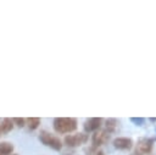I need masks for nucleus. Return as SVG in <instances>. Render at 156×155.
Here are the masks:
<instances>
[{"label": "nucleus", "instance_id": "nucleus-16", "mask_svg": "<svg viewBox=\"0 0 156 155\" xmlns=\"http://www.w3.org/2000/svg\"><path fill=\"white\" fill-rule=\"evenodd\" d=\"M0 135H1V131H0Z\"/></svg>", "mask_w": 156, "mask_h": 155}, {"label": "nucleus", "instance_id": "nucleus-5", "mask_svg": "<svg viewBox=\"0 0 156 155\" xmlns=\"http://www.w3.org/2000/svg\"><path fill=\"white\" fill-rule=\"evenodd\" d=\"M110 139V134L105 131V129H99L96 132H94L93 137H91V148L98 150V148L105 143H107Z\"/></svg>", "mask_w": 156, "mask_h": 155}, {"label": "nucleus", "instance_id": "nucleus-8", "mask_svg": "<svg viewBox=\"0 0 156 155\" xmlns=\"http://www.w3.org/2000/svg\"><path fill=\"white\" fill-rule=\"evenodd\" d=\"M118 127V121L116 118H107L106 122H105V131L111 134V133H115L116 129Z\"/></svg>", "mask_w": 156, "mask_h": 155}, {"label": "nucleus", "instance_id": "nucleus-1", "mask_svg": "<svg viewBox=\"0 0 156 155\" xmlns=\"http://www.w3.org/2000/svg\"><path fill=\"white\" fill-rule=\"evenodd\" d=\"M52 127L56 133L66 134V133L74 132L78 127V122H77V118L74 117H56L54 118Z\"/></svg>", "mask_w": 156, "mask_h": 155}, {"label": "nucleus", "instance_id": "nucleus-3", "mask_svg": "<svg viewBox=\"0 0 156 155\" xmlns=\"http://www.w3.org/2000/svg\"><path fill=\"white\" fill-rule=\"evenodd\" d=\"M89 140V135L85 133H76V134H68L65 137L63 143L68 148H76L82 144H85Z\"/></svg>", "mask_w": 156, "mask_h": 155}, {"label": "nucleus", "instance_id": "nucleus-7", "mask_svg": "<svg viewBox=\"0 0 156 155\" xmlns=\"http://www.w3.org/2000/svg\"><path fill=\"white\" fill-rule=\"evenodd\" d=\"M101 124H102V118L100 117H91L89 120H87L84 122V131L87 133H90V132H96L101 128Z\"/></svg>", "mask_w": 156, "mask_h": 155}, {"label": "nucleus", "instance_id": "nucleus-13", "mask_svg": "<svg viewBox=\"0 0 156 155\" xmlns=\"http://www.w3.org/2000/svg\"><path fill=\"white\" fill-rule=\"evenodd\" d=\"M130 122H133L135 126H143L145 123L144 117H130Z\"/></svg>", "mask_w": 156, "mask_h": 155}, {"label": "nucleus", "instance_id": "nucleus-2", "mask_svg": "<svg viewBox=\"0 0 156 155\" xmlns=\"http://www.w3.org/2000/svg\"><path fill=\"white\" fill-rule=\"evenodd\" d=\"M39 140L44 145H46V146H49V148H51L56 151H60L62 149V145H63L60 138H57L56 135H54V134H51L46 131H41L39 133Z\"/></svg>", "mask_w": 156, "mask_h": 155}, {"label": "nucleus", "instance_id": "nucleus-10", "mask_svg": "<svg viewBox=\"0 0 156 155\" xmlns=\"http://www.w3.org/2000/svg\"><path fill=\"white\" fill-rule=\"evenodd\" d=\"M13 126L15 124H13L11 118H4L1 121V124H0V131H1V133H9L10 131H12Z\"/></svg>", "mask_w": 156, "mask_h": 155}, {"label": "nucleus", "instance_id": "nucleus-6", "mask_svg": "<svg viewBox=\"0 0 156 155\" xmlns=\"http://www.w3.org/2000/svg\"><path fill=\"white\" fill-rule=\"evenodd\" d=\"M113 146L118 150H130L134 145L133 140L130 138H127V137H118V138H115L113 142H112Z\"/></svg>", "mask_w": 156, "mask_h": 155}, {"label": "nucleus", "instance_id": "nucleus-11", "mask_svg": "<svg viewBox=\"0 0 156 155\" xmlns=\"http://www.w3.org/2000/svg\"><path fill=\"white\" fill-rule=\"evenodd\" d=\"M40 118L39 117H29V118H27L26 120V124L28 126V128L30 129V131H35L39 126H40Z\"/></svg>", "mask_w": 156, "mask_h": 155}, {"label": "nucleus", "instance_id": "nucleus-15", "mask_svg": "<svg viewBox=\"0 0 156 155\" xmlns=\"http://www.w3.org/2000/svg\"><path fill=\"white\" fill-rule=\"evenodd\" d=\"M149 120H150L151 122H156V118H155V117H151V118H149Z\"/></svg>", "mask_w": 156, "mask_h": 155}, {"label": "nucleus", "instance_id": "nucleus-17", "mask_svg": "<svg viewBox=\"0 0 156 155\" xmlns=\"http://www.w3.org/2000/svg\"><path fill=\"white\" fill-rule=\"evenodd\" d=\"M13 155H17V154H13Z\"/></svg>", "mask_w": 156, "mask_h": 155}, {"label": "nucleus", "instance_id": "nucleus-14", "mask_svg": "<svg viewBox=\"0 0 156 155\" xmlns=\"http://www.w3.org/2000/svg\"><path fill=\"white\" fill-rule=\"evenodd\" d=\"M95 155H105V154H104V151H101V150H99V151H98V153H96Z\"/></svg>", "mask_w": 156, "mask_h": 155}, {"label": "nucleus", "instance_id": "nucleus-12", "mask_svg": "<svg viewBox=\"0 0 156 155\" xmlns=\"http://www.w3.org/2000/svg\"><path fill=\"white\" fill-rule=\"evenodd\" d=\"M11 120H12L13 124H16V126L20 127V128H22V127L26 126V118H23V117H13V118H11Z\"/></svg>", "mask_w": 156, "mask_h": 155}, {"label": "nucleus", "instance_id": "nucleus-9", "mask_svg": "<svg viewBox=\"0 0 156 155\" xmlns=\"http://www.w3.org/2000/svg\"><path fill=\"white\" fill-rule=\"evenodd\" d=\"M13 151V144L10 142L0 143V155H11Z\"/></svg>", "mask_w": 156, "mask_h": 155}, {"label": "nucleus", "instance_id": "nucleus-4", "mask_svg": "<svg viewBox=\"0 0 156 155\" xmlns=\"http://www.w3.org/2000/svg\"><path fill=\"white\" fill-rule=\"evenodd\" d=\"M152 148H154V139L152 138H143L136 143L134 155H147L151 153Z\"/></svg>", "mask_w": 156, "mask_h": 155}]
</instances>
